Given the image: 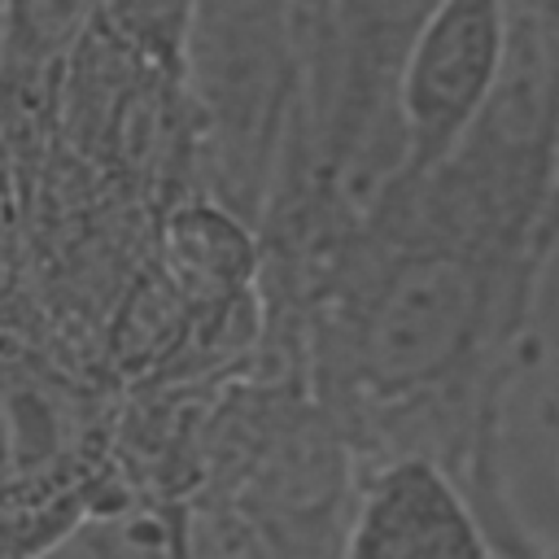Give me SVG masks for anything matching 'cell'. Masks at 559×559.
I'll return each instance as SVG.
<instances>
[{"label":"cell","mask_w":559,"mask_h":559,"mask_svg":"<svg viewBox=\"0 0 559 559\" xmlns=\"http://www.w3.org/2000/svg\"><path fill=\"white\" fill-rule=\"evenodd\" d=\"M507 61V0H437L428 9L397 70V127L411 175L454 157Z\"/></svg>","instance_id":"2"},{"label":"cell","mask_w":559,"mask_h":559,"mask_svg":"<svg viewBox=\"0 0 559 559\" xmlns=\"http://www.w3.org/2000/svg\"><path fill=\"white\" fill-rule=\"evenodd\" d=\"M192 13H197V0H105L100 17L148 61L179 74L183 52H188Z\"/></svg>","instance_id":"5"},{"label":"cell","mask_w":559,"mask_h":559,"mask_svg":"<svg viewBox=\"0 0 559 559\" xmlns=\"http://www.w3.org/2000/svg\"><path fill=\"white\" fill-rule=\"evenodd\" d=\"M341 4H345V22H349L354 39L367 52L384 57V66L397 79L402 57H406L419 22L428 17V9L437 0H341Z\"/></svg>","instance_id":"6"},{"label":"cell","mask_w":559,"mask_h":559,"mask_svg":"<svg viewBox=\"0 0 559 559\" xmlns=\"http://www.w3.org/2000/svg\"><path fill=\"white\" fill-rule=\"evenodd\" d=\"M100 13L105 0H0V83L52 87Z\"/></svg>","instance_id":"4"},{"label":"cell","mask_w":559,"mask_h":559,"mask_svg":"<svg viewBox=\"0 0 559 559\" xmlns=\"http://www.w3.org/2000/svg\"><path fill=\"white\" fill-rule=\"evenodd\" d=\"M489 310L485 266L454 245H424L384 266L354 328L358 376L384 393H415L454 371Z\"/></svg>","instance_id":"1"},{"label":"cell","mask_w":559,"mask_h":559,"mask_svg":"<svg viewBox=\"0 0 559 559\" xmlns=\"http://www.w3.org/2000/svg\"><path fill=\"white\" fill-rule=\"evenodd\" d=\"M349 555L402 559V555H485L489 537L450 476L428 459L389 463L358 502L345 537Z\"/></svg>","instance_id":"3"}]
</instances>
